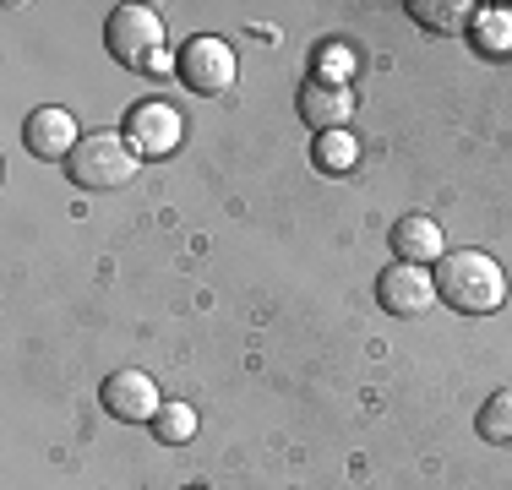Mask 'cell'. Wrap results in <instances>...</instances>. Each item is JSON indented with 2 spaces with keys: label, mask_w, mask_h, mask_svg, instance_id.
<instances>
[{
  "label": "cell",
  "mask_w": 512,
  "mask_h": 490,
  "mask_svg": "<svg viewBox=\"0 0 512 490\" xmlns=\"http://www.w3.org/2000/svg\"><path fill=\"white\" fill-rule=\"evenodd\" d=\"M474 39L491 49V55H507L512 49V11H502V6L474 11Z\"/></svg>",
  "instance_id": "cell-15"
},
{
  "label": "cell",
  "mask_w": 512,
  "mask_h": 490,
  "mask_svg": "<svg viewBox=\"0 0 512 490\" xmlns=\"http://www.w3.org/2000/svg\"><path fill=\"white\" fill-rule=\"evenodd\" d=\"M355 164H360V142L349 137V131H327V137H316V169H327V175H349Z\"/></svg>",
  "instance_id": "cell-13"
},
{
  "label": "cell",
  "mask_w": 512,
  "mask_h": 490,
  "mask_svg": "<svg viewBox=\"0 0 512 490\" xmlns=\"http://www.w3.org/2000/svg\"><path fill=\"white\" fill-rule=\"evenodd\" d=\"M474 11L480 6H469V0H409V17L420 22L425 33H469Z\"/></svg>",
  "instance_id": "cell-11"
},
{
  "label": "cell",
  "mask_w": 512,
  "mask_h": 490,
  "mask_svg": "<svg viewBox=\"0 0 512 490\" xmlns=\"http://www.w3.org/2000/svg\"><path fill=\"white\" fill-rule=\"evenodd\" d=\"M186 490H202V485H186Z\"/></svg>",
  "instance_id": "cell-17"
},
{
  "label": "cell",
  "mask_w": 512,
  "mask_h": 490,
  "mask_svg": "<svg viewBox=\"0 0 512 490\" xmlns=\"http://www.w3.org/2000/svg\"><path fill=\"white\" fill-rule=\"evenodd\" d=\"M349 115H355V93H349V82H338V77H311L306 82V93H300V120H306L316 137L344 131Z\"/></svg>",
  "instance_id": "cell-8"
},
{
  "label": "cell",
  "mask_w": 512,
  "mask_h": 490,
  "mask_svg": "<svg viewBox=\"0 0 512 490\" xmlns=\"http://www.w3.org/2000/svg\"><path fill=\"white\" fill-rule=\"evenodd\" d=\"M126 137H131V147H137L142 158H164V153H175V147H180V137H186V120H180L175 104L153 98V104H137V109H131Z\"/></svg>",
  "instance_id": "cell-6"
},
{
  "label": "cell",
  "mask_w": 512,
  "mask_h": 490,
  "mask_svg": "<svg viewBox=\"0 0 512 490\" xmlns=\"http://www.w3.org/2000/svg\"><path fill=\"white\" fill-rule=\"evenodd\" d=\"M99 398H104V409L115 414V420H126V425H142V420L153 425V414L164 409V398H158V382H153L148 371H115V376L104 382Z\"/></svg>",
  "instance_id": "cell-7"
},
{
  "label": "cell",
  "mask_w": 512,
  "mask_h": 490,
  "mask_svg": "<svg viewBox=\"0 0 512 490\" xmlns=\"http://www.w3.org/2000/svg\"><path fill=\"white\" fill-rule=\"evenodd\" d=\"M436 294L453 305L458 316H491L507 300V273L496 256L485 251H447L436 262Z\"/></svg>",
  "instance_id": "cell-1"
},
{
  "label": "cell",
  "mask_w": 512,
  "mask_h": 490,
  "mask_svg": "<svg viewBox=\"0 0 512 490\" xmlns=\"http://www.w3.org/2000/svg\"><path fill=\"white\" fill-rule=\"evenodd\" d=\"M153 436L164 441V447L191 441V436H197V409H191V403H164V409L153 414Z\"/></svg>",
  "instance_id": "cell-14"
},
{
  "label": "cell",
  "mask_w": 512,
  "mask_h": 490,
  "mask_svg": "<svg viewBox=\"0 0 512 490\" xmlns=\"http://www.w3.org/2000/svg\"><path fill=\"white\" fill-rule=\"evenodd\" d=\"M175 71L191 93H229L235 88V49L213 33H197L186 49L175 55Z\"/></svg>",
  "instance_id": "cell-4"
},
{
  "label": "cell",
  "mask_w": 512,
  "mask_h": 490,
  "mask_svg": "<svg viewBox=\"0 0 512 490\" xmlns=\"http://www.w3.org/2000/svg\"><path fill=\"white\" fill-rule=\"evenodd\" d=\"M22 142H28L33 158H71L82 137H77V120H71L66 109L44 104V109H33V115L22 120Z\"/></svg>",
  "instance_id": "cell-9"
},
{
  "label": "cell",
  "mask_w": 512,
  "mask_h": 490,
  "mask_svg": "<svg viewBox=\"0 0 512 490\" xmlns=\"http://www.w3.org/2000/svg\"><path fill=\"white\" fill-rule=\"evenodd\" d=\"M474 431H480V441H491V447H512V387H496L491 398L480 403Z\"/></svg>",
  "instance_id": "cell-12"
},
{
  "label": "cell",
  "mask_w": 512,
  "mask_h": 490,
  "mask_svg": "<svg viewBox=\"0 0 512 490\" xmlns=\"http://www.w3.org/2000/svg\"><path fill=\"white\" fill-rule=\"evenodd\" d=\"M137 169H142V153L131 147L126 131H88L77 142V153L66 158L71 186L82 191H120L137 180Z\"/></svg>",
  "instance_id": "cell-2"
},
{
  "label": "cell",
  "mask_w": 512,
  "mask_h": 490,
  "mask_svg": "<svg viewBox=\"0 0 512 490\" xmlns=\"http://www.w3.org/2000/svg\"><path fill=\"white\" fill-rule=\"evenodd\" d=\"M104 44L131 71H164V17L148 6H115L104 22Z\"/></svg>",
  "instance_id": "cell-3"
},
{
  "label": "cell",
  "mask_w": 512,
  "mask_h": 490,
  "mask_svg": "<svg viewBox=\"0 0 512 490\" xmlns=\"http://www.w3.org/2000/svg\"><path fill=\"white\" fill-rule=\"evenodd\" d=\"M316 55H322V66H327V71H338V82H344V71H349V66H355L344 44H322V49H316Z\"/></svg>",
  "instance_id": "cell-16"
},
{
  "label": "cell",
  "mask_w": 512,
  "mask_h": 490,
  "mask_svg": "<svg viewBox=\"0 0 512 490\" xmlns=\"http://www.w3.org/2000/svg\"><path fill=\"white\" fill-rule=\"evenodd\" d=\"M393 251H398V262H414V267L442 262V256H447L442 224H436L431 213H404V218L393 224Z\"/></svg>",
  "instance_id": "cell-10"
},
{
  "label": "cell",
  "mask_w": 512,
  "mask_h": 490,
  "mask_svg": "<svg viewBox=\"0 0 512 490\" xmlns=\"http://www.w3.org/2000/svg\"><path fill=\"white\" fill-rule=\"evenodd\" d=\"M376 300H382L387 316L414 322V316H425L442 294H436V273H425V267H414V262H393L376 278Z\"/></svg>",
  "instance_id": "cell-5"
}]
</instances>
